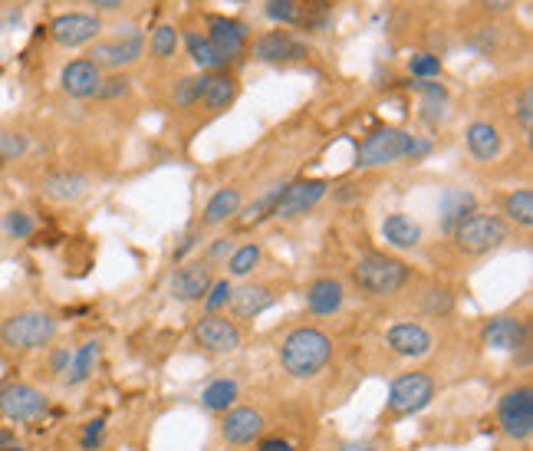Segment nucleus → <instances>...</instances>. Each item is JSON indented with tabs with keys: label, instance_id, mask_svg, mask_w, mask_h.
<instances>
[{
	"label": "nucleus",
	"instance_id": "dca6fc26",
	"mask_svg": "<svg viewBox=\"0 0 533 451\" xmlns=\"http://www.w3.org/2000/svg\"><path fill=\"white\" fill-rule=\"evenodd\" d=\"M385 343L395 356H405V359H422L432 353V333L425 330L422 323H395L389 333H385Z\"/></svg>",
	"mask_w": 533,
	"mask_h": 451
},
{
	"label": "nucleus",
	"instance_id": "c9c22d12",
	"mask_svg": "<svg viewBox=\"0 0 533 451\" xmlns=\"http://www.w3.org/2000/svg\"><path fill=\"white\" fill-rule=\"evenodd\" d=\"M408 73L418 76V80H438L441 76V60L435 53H415L408 60Z\"/></svg>",
	"mask_w": 533,
	"mask_h": 451
},
{
	"label": "nucleus",
	"instance_id": "f03ea898",
	"mask_svg": "<svg viewBox=\"0 0 533 451\" xmlns=\"http://www.w3.org/2000/svg\"><path fill=\"white\" fill-rule=\"evenodd\" d=\"M432 152V142L428 139H418V135H408L402 129H376L369 132L366 139L359 142L356 149V168H382V165H392L399 159H425V155Z\"/></svg>",
	"mask_w": 533,
	"mask_h": 451
},
{
	"label": "nucleus",
	"instance_id": "9b49d317",
	"mask_svg": "<svg viewBox=\"0 0 533 451\" xmlns=\"http://www.w3.org/2000/svg\"><path fill=\"white\" fill-rule=\"evenodd\" d=\"M195 343L208 353H237L241 349V330L221 313H208L195 323Z\"/></svg>",
	"mask_w": 533,
	"mask_h": 451
},
{
	"label": "nucleus",
	"instance_id": "8fccbe9b",
	"mask_svg": "<svg viewBox=\"0 0 533 451\" xmlns=\"http://www.w3.org/2000/svg\"><path fill=\"white\" fill-rule=\"evenodd\" d=\"M484 10H491V14H504V10H510L517 4V0H481Z\"/></svg>",
	"mask_w": 533,
	"mask_h": 451
},
{
	"label": "nucleus",
	"instance_id": "72a5a7b5",
	"mask_svg": "<svg viewBox=\"0 0 533 451\" xmlns=\"http://www.w3.org/2000/svg\"><path fill=\"white\" fill-rule=\"evenodd\" d=\"M264 14L274 20V24H300V20H303V4H300V0H267Z\"/></svg>",
	"mask_w": 533,
	"mask_h": 451
},
{
	"label": "nucleus",
	"instance_id": "c85d7f7f",
	"mask_svg": "<svg viewBox=\"0 0 533 451\" xmlns=\"http://www.w3.org/2000/svg\"><path fill=\"white\" fill-rule=\"evenodd\" d=\"M237 99V83H234V76L228 73H218V76H211L208 80V89H204V106H208L211 112H221V109H228L231 103Z\"/></svg>",
	"mask_w": 533,
	"mask_h": 451
},
{
	"label": "nucleus",
	"instance_id": "6e6552de",
	"mask_svg": "<svg viewBox=\"0 0 533 451\" xmlns=\"http://www.w3.org/2000/svg\"><path fill=\"white\" fill-rule=\"evenodd\" d=\"M47 412V396L30 382H7L0 389V415L7 422H37Z\"/></svg>",
	"mask_w": 533,
	"mask_h": 451
},
{
	"label": "nucleus",
	"instance_id": "f257e3e1",
	"mask_svg": "<svg viewBox=\"0 0 533 451\" xmlns=\"http://www.w3.org/2000/svg\"><path fill=\"white\" fill-rule=\"evenodd\" d=\"M333 359V340L316 326H297L280 346V366L293 379H313Z\"/></svg>",
	"mask_w": 533,
	"mask_h": 451
},
{
	"label": "nucleus",
	"instance_id": "58836bf2",
	"mask_svg": "<svg viewBox=\"0 0 533 451\" xmlns=\"http://www.w3.org/2000/svg\"><path fill=\"white\" fill-rule=\"evenodd\" d=\"M27 152V135L0 129V162H14Z\"/></svg>",
	"mask_w": 533,
	"mask_h": 451
},
{
	"label": "nucleus",
	"instance_id": "cd10ccee",
	"mask_svg": "<svg viewBox=\"0 0 533 451\" xmlns=\"http://www.w3.org/2000/svg\"><path fill=\"white\" fill-rule=\"evenodd\" d=\"M237 402V382L234 379H214L211 386H204L201 405L208 412H228Z\"/></svg>",
	"mask_w": 533,
	"mask_h": 451
},
{
	"label": "nucleus",
	"instance_id": "5701e85b",
	"mask_svg": "<svg viewBox=\"0 0 533 451\" xmlns=\"http://www.w3.org/2000/svg\"><path fill=\"white\" fill-rule=\"evenodd\" d=\"M382 238L385 244H392L395 251H412V247H418V241H422V224L412 221L402 211H395L382 221Z\"/></svg>",
	"mask_w": 533,
	"mask_h": 451
},
{
	"label": "nucleus",
	"instance_id": "412c9836",
	"mask_svg": "<svg viewBox=\"0 0 533 451\" xmlns=\"http://www.w3.org/2000/svg\"><path fill=\"white\" fill-rule=\"evenodd\" d=\"M464 142H468V152L478 162H494L504 149V135L494 122H471L468 132H464Z\"/></svg>",
	"mask_w": 533,
	"mask_h": 451
},
{
	"label": "nucleus",
	"instance_id": "0eeeda50",
	"mask_svg": "<svg viewBox=\"0 0 533 451\" xmlns=\"http://www.w3.org/2000/svg\"><path fill=\"white\" fill-rule=\"evenodd\" d=\"M497 425L514 442H527L533 435V389L517 386L501 396L497 402Z\"/></svg>",
	"mask_w": 533,
	"mask_h": 451
},
{
	"label": "nucleus",
	"instance_id": "603ef678",
	"mask_svg": "<svg viewBox=\"0 0 533 451\" xmlns=\"http://www.w3.org/2000/svg\"><path fill=\"white\" fill-rule=\"evenodd\" d=\"M339 451H379V448L372 445V442H346Z\"/></svg>",
	"mask_w": 533,
	"mask_h": 451
},
{
	"label": "nucleus",
	"instance_id": "6ab92c4d",
	"mask_svg": "<svg viewBox=\"0 0 533 451\" xmlns=\"http://www.w3.org/2000/svg\"><path fill=\"white\" fill-rule=\"evenodd\" d=\"M264 432V415L257 409H228L224 412V422H221V435L228 445H251L254 438H260Z\"/></svg>",
	"mask_w": 533,
	"mask_h": 451
},
{
	"label": "nucleus",
	"instance_id": "423d86ee",
	"mask_svg": "<svg viewBox=\"0 0 533 451\" xmlns=\"http://www.w3.org/2000/svg\"><path fill=\"white\" fill-rule=\"evenodd\" d=\"M432 399H435V379L425 376V372H405L389 389V415L405 419V415H415L425 405H432Z\"/></svg>",
	"mask_w": 533,
	"mask_h": 451
},
{
	"label": "nucleus",
	"instance_id": "de8ad7c7",
	"mask_svg": "<svg viewBox=\"0 0 533 451\" xmlns=\"http://www.w3.org/2000/svg\"><path fill=\"white\" fill-rule=\"evenodd\" d=\"M257 451H297V448H293V445L287 442V438H277V435H270V438H260Z\"/></svg>",
	"mask_w": 533,
	"mask_h": 451
},
{
	"label": "nucleus",
	"instance_id": "39448f33",
	"mask_svg": "<svg viewBox=\"0 0 533 451\" xmlns=\"http://www.w3.org/2000/svg\"><path fill=\"white\" fill-rule=\"evenodd\" d=\"M455 244L461 254L468 257H481V254H491L497 251L504 241H507V224L497 218V214H484V211H471L468 218H461V224L455 231Z\"/></svg>",
	"mask_w": 533,
	"mask_h": 451
},
{
	"label": "nucleus",
	"instance_id": "ea45409f",
	"mask_svg": "<svg viewBox=\"0 0 533 451\" xmlns=\"http://www.w3.org/2000/svg\"><path fill=\"white\" fill-rule=\"evenodd\" d=\"M4 231L10 234V238L24 241V238H30V234H33V218L27 211H10L4 218Z\"/></svg>",
	"mask_w": 533,
	"mask_h": 451
},
{
	"label": "nucleus",
	"instance_id": "a211bd4d",
	"mask_svg": "<svg viewBox=\"0 0 533 451\" xmlns=\"http://www.w3.org/2000/svg\"><path fill=\"white\" fill-rule=\"evenodd\" d=\"M60 86L70 99H93L102 86V70L89 60H73V63L63 66Z\"/></svg>",
	"mask_w": 533,
	"mask_h": 451
},
{
	"label": "nucleus",
	"instance_id": "393cba45",
	"mask_svg": "<svg viewBox=\"0 0 533 451\" xmlns=\"http://www.w3.org/2000/svg\"><path fill=\"white\" fill-rule=\"evenodd\" d=\"M234 214H241V191L237 188H221L214 191L211 201L204 205V214H201V228H218Z\"/></svg>",
	"mask_w": 533,
	"mask_h": 451
},
{
	"label": "nucleus",
	"instance_id": "7c9ffc66",
	"mask_svg": "<svg viewBox=\"0 0 533 451\" xmlns=\"http://www.w3.org/2000/svg\"><path fill=\"white\" fill-rule=\"evenodd\" d=\"M504 214L510 221H517L520 228H530L533 224V191L530 188H517L504 198Z\"/></svg>",
	"mask_w": 533,
	"mask_h": 451
},
{
	"label": "nucleus",
	"instance_id": "79ce46f5",
	"mask_svg": "<svg viewBox=\"0 0 533 451\" xmlns=\"http://www.w3.org/2000/svg\"><path fill=\"white\" fill-rule=\"evenodd\" d=\"M425 310L445 317V313L451 310V293L445 287H432V290H428V297H425Z\"/></svg>",
	"mask_w": 533,
	"mask_h": 451
},
{
	"label": "nucleus",
	"instance_id": "a19ab883",
	"mask_svg": "<svg viewBox=\"0 0 533 451\" xmlns=\"http://www.w3.org/2000/svg\"><path fill=\"white\" fill-rule=\"evenodd\" d=\"M514 119L520 122V129H524V135L533 132V89H530V86L517 96V103H514Z\"/></svg>",
	"mask_w": 533,
	"mask_h": 451
},
{
	"label": "nucleus",
	"instance_id": "bb28decb",
	"mask_svg": "<svg viewBox=\"0 0 533 451\" xmlns=\"http://www.w3.org/2000/svg\"><path fill=\"white\" fill-rule=\"evenodd\" d=\"M474 211V195L471 191H458V188H448L445 198H441V224H445V231L451 234L461 224V218H468V214Z\"/></svg>",
	"mask_w": 533,
	"mask_h": 451
},
{
	"label": "nucleus",
	"instance_id": "473e14b6",
	"mask_svg": "<svg viewBox=\"0 0 533 451\" xmlns=\"http://www.w3.org/2000/svg\"><path fill=\"white\" fill-rule=\"evenodd\" d=\"M257 264H260V247L257 244L234 247V254L228 257V274L231 277H247Z\"/></svg>",
	"mask_w": 533,
	"mask_h": 451
},
{
	"label": "nucleus",
	"instance_id": "4c0bfd02",
	"mask_svg": "<svg viewBox=\"0 0 533 451\" xmlns=\"http://www.w3.org/2000/svg\"><path fill=\"white\" fill-rule=\"evenodd\" d=\"M280 195H283V185H280V188H274V191H267L264 198H257L254 205L244 211V221L251 224V221H260V218H274V208H277Z\"/></svg>",
	"mask_w": 533,
	"mask_h": 451
},
{
	"label": "nucleus",
	"instance_id": "4468645a",
	"mask_svg": "<svg viewBox=\"0 0 533 451\" xmlns=\"http://www.w3.org/2000/svg\"><path fill=\"white\" fill-rule=\"evenodd\" d=\"M481 343L487 349H497V353H517V349H524L530 343V330L517 317H494L491 323H484Z\"/></svg>",
	"mask_w": 533,
	"mask_h": 451
},
{
	"label": "nucleus",
	"instance_id": "9d476101",
	"mask_svg": "<svg viewBox=\"0 0 533 451\" xmlns=\"http://www.w3.org/2000/svg\"><path fill=\"white\" fill-rule=\"evenodd\" d=\"M326 191H330V182H323V178H303V182L283 185V195L274 208V218L290 221V218H297V214H306L310 208L320 205Z\"/></svg>",
	"mask_w": 533,
	"mask_h": 451
},
{
	"label": "nucleus",
	"instance_id": "09e8293b",
	"mask_svg": "<svg viewBox=\"0 0 533 451\" xmlns=\"http://www.w3.org/2000/svg\"><path fill=\"white\" fill-rule=\"evenodd\" d=\"M70 359H73L70 349H56V353H53V372H66V369H70Z\"/></svg>",
	"mask_w": 533,
	"mask_h": 451
},
{
	"label": "nucleus",
	"instance_id": "20e7f679",
	"mask_svg": "<svg viewBox=\"0 0 533 451\" xmlns=\"http://www.w3.org/2000/svg\"><path fill=\"white\" fill-rule=\"evenodd\" d=\"M353 280L369 297H395L408 284V267L385 254H362L353 264Z\"/></svg>",
	"mask_w": 533,
	"mask_h": 451
},
{
	"label": "nucleus",
	"instance_id": "aec40b11",
	"mask_svg": "<svg viewBox=\"0 0 533 451\" xmlns=\"http://www.w3.org/2000/svg\"><path fill=\"white\" fill-rule=\"evenodd\" d=\"M343 303L346 290L336 277H316L306 290V307H310L313 317H333V313L343 310Z\"/></svg>",
	"mask_w": 533,
	"mask_h": 451
},
{
	"label": "nucleus",
	"instance_id": "4be33fe9",
	"mask_svg": "<svg viewBox=\"0 0 533 451\" xmlns=\"http://www.w3.org/2000/svg\"><path fill=\"white\" fill-rule=\"evenodd\" d=\"M277 303V293L264 287V284H251V287H241V290H234V297L228 307L234 310V317L237 320H254L260 317L264 310H270Z\"/></svg>",
	"mask_w": 533,
	"mask_h": 451
},
{
	"label": "nucleus",
	"instance_id": "b1692460",
	"mask_svg": "<svg viewBox=\"0 0 533 451\" xmlns=\"http://www.w3.org/2000/svg\"><path fill=\"white\" fill-rule=\"evenodd\" d=\"M89 191V178L79 172H53L47 182H43V195L50 201H60V205H70L79 201Z\"/></svg>",
	"mask_w": 533,
	"mask_h": 451
},
{
	"label": "nucleus",
	"instance_id": "6e6d98bb",
	"mask_svg": "<svg viewBox=\"0 0 533 451\" xmlns=\"http://www.w3.org/2000/svg\"><path fill=\"white\" fill-rule=\"evenodd\" d=\"M0 168H4V162H0Z\"/></svg>",
	"mask_w": 533,
	"mask_h": 451
},
{
	"label": "nucleus",
	"instance_id": "a18cd8bd",
	"mask_svg": "<svg viewBox=\"0 0 533 451\" xmlns=\"http://www.w3.org/2000/svg\"><path fill=\"white\" fill-rule=\"evenodd\" d=\"M201 241V224H191V228L185 231V238H181V244L175 247V261H185L188 251H195Z\"/></svg>",
	"mask_w": 533,
	"mask_h": 451
},
{
	"label": "nucleus",
	"instance_id": "7ed1b4c3",
	"mask_svg": "<svg viewBox=\"0 0 533 451\" xmlns=\"http://www.w3.org/2000/svg\"><path fill=\"white\" fill-rule=\"evenodd\" d=\"M56 336V320L47 310H20L0 323V343L10 353H33V349L50 346Z\"/></svg>",
	"mask_w": 533,
	"mask_h": 451
},
{
	"label": "nucleus",
	"instance_id": "a878e982",
	"mask_svg": "<svg viewBox=\"0 0 533 451\" xmlns=\"http://www.w3.org/2000/svg\"><path fill=\"white\" fill-rule=\"evenodd\" d=\"M99 356H102L99 340H89V343L79 346L73 353V359H70V369H66V382H70V386H83V382L96 372Z\"/></svg>",
	"mask_w": 533,
	"mask_h": 451
},
{
	"label": "nucleus",
	"instance_id": "c756f323",
	"mask_svg": "<svg viewBox=\"0 0 533 451\" xmlns=\"http://www.w3.org/2000/svg\"><path fill=\"white\" fill-rule=\"evenodd\" d=\"M185 47H188V56L195 60V66L201 73H211V70H221L224 60H221V53L211 47V40L208 37H201V33H188L185 37Z\"/></svg>",
	"mask_w": 533,
	"mask_h": 451
},
{
	"label": "nucleus",
	"instance_id": "f8f14e48",
	"mask_svg": "<svg viewBox=\"0 0 533 451\" xmlns=\"http://www.w3.org/2000/svg\"><path fill=\"white\" fill-rule=\"evenodd\" d=\"M214 284V267L208 261H188L172 274V297L181 303L204 300V293Z\"/></svg>",
	"mask_w": 533,
	"mask_h": 451
},
{
	"label": "nucleus",
	"instance_id": "37998d69",
	"mask_svg": "<svg viewBox=\"0 0 533 451\" xmlns=\"http://www.w3.org/2000/svg\"><path fill=\"white\" fill-rule=\"evenodd\" d=\"M129 93V80L126 76H109V80H102L99 86V99H119V96H126Z\"/></svg>",
	"mask_w": 533,
	"mask_h": 451
},
{
	"label": "nucleus",
	"instance_id": "5fc2aeb1",
	"mask_svg": "<svg viewBox=\"0 0 533 451\" xmlns=\"http://www.w3.org/2000/svg\"><path fill=\"white\" fill-rule=\"evenodd\" d=\"M0 451H27L24 445H7V448H0Z\"/></svg>",
	"mask_w": 533,
	"mask_h": 451
},
{
	"label": "nucleus",
	"instance_id": "49530a36",
	"mask_svg": "<svg viewBox=\"0 0 533 451\" xmlns=\"http://www.w3.org/2000/svg\"><path fill=\"white\" fill-rule=\"evenodd\" d=\"M234 254V241L231 238H218V244L208 251V264L211 261H224V257H231Z\"/></svg>",
	"mask_w": 533,
	"mask_h": 451
},
{
	"label": "nucleus",
	"instance_id": "3c124183",
	"mask_svg": "<svg viewBox=\"0 0 533 451\" xmlns=\"http://www.w3.org/2000/svg\"><path fill=\"white\" fill-rule=\"evenodd\" d=\"M89 4H93L96 10H102V14H109V10H119L126 0H89Z\"/></svg>",
	"mask_w": 533,
	"mask_h": 451
},
{
	"label": "nucleus",
	"instance_id": "ddd939ff",
	"mask_svg": "<svg viewBox=\"0 0 533 451\" xmlns=\"http://www.w3.org/2000/svg\"><path fill=\"white\" fill-rule=\"evenodd\" d=\"M102 30V20L96 14H60L50 24V37L60 43V47H83V43H93Z\"/></svg>",
	"mask_w": 533,
	"mask_h": 451
},
{
	"label": "nucleus",
	"instance_id": "864d4df0",
	"mask_svg": "<svg viewBox=\"0 0 533 451\" xmlns=\"http://www.w3.org/2000/svg\"><path fill=\"white\" fill-rule=\"evenodd\" d=\"M7 445H14V435H10V432H0V448H7Z\"/></svg>",
	"mask_w": 533,
	"mask_h": 451
},
{
	"label": "nucleus",
	"instance_id": "2eb2a0df",
	"mask_svg": "<svg viewBox=\"0 0 533 451\" xmlns=\"http://www.w3.org/2000/svg\"><path fill=\"white\" fill-rule=\"evenodd\" d=\"M208 40L211 47L221 53V60L228 63L234 56H241L247 47V27L241 20L234 17H221V14H211L208 17Z\"/></svg>",
	"mask_w": 533,
	"mask_h": 451
},
{
	"label": "nucleus",
	"instance_id": "1a4fd4ad",
	"mask_svg": "<svg viewBox=\"0 0 533 451\" xmlns=\"http://www.w3.org/2000/svg\"><path fill=\"white\" fill-rule=\"evenodd\" d=\"M142 53H145L142 33L135 27H126V33H119L116 40L93 43V50H89V63H96L99 70H122V66H132Z\"/></svg>",
	"mask_w": 533,
	"mask_h": 451
},
{
	"label": "nucleus",
	"instance_id": "f3484780",
	"mask_svg": "<svg viewBox=\"0 0 533 451\" xmlns=\"http://www.w3.org/2000/svg\"><path fill=\"white\" fill-rule=\"evenodd\" d=\"M254 53L260 63H293L306 56V43L287 30H270L254 43Z\"/></svg>",
	"mask_w": 533,
	"mask_h": 451
},
{
	"label": "nucleus",
	"instance_id": "e433bc0d",
	"mask_svg": "<svg viewBox=\"0 0 533 451\" xmlns=\"http://www.w3.org/2000/svg\"><path fill=\"white\" fill-rule=\"evenodd\" d=\"M231 297H234L231 280H214L211 290L204 293V310H208V313H221L231 303Z\"/></svg>",
	"mask_w": 533,
	"mask_h": 451
},
{
	"label": "nucleus",
	"instance_id": "2f4dec72",
	"mask_svg": "<svg viewBox=\"0 0 533 451\" xmlns=\"http://www.w3.org/2000/svg\"><path fill=\"white\" fill-rule=\"evenodd\" d=\"M208 80H211L208 73L185 76V80H181V83L175 86V93H172L175 106H178V109H188V106L201 103V99H204V89H208Z\"/></svg>",
	"mask_w": 533,
	"mask_h": 451
},
{
	"label": "nucleus",
	"instance_id": "f704fd0d",
	"mask_svg": "<svg viewBox=\"0 0 533 451\" xmlns=\"http://www.w3.org/2000/svg\"><path fill=\"white\" fill-rule=\"evenodd\" d=\"M178 50V30L172 24H162L152 33V53L158 60H168V56H175Z\"/></svg>",
	"mask_w": 533,
	"mask_h": 451
},
{
	"label": "nucleus",
	"instance_id": "c03bdc74",
	"mask_svg": "<svg viewBox=\"0 0 533 451\" xmlns=\"http://www.w3.org/2000/svg\"><path fill=\"white\" fill-rule=\"evenodd\" d=\"M102 432H106V422L102 419H93V422H86V432H83V451H96L102 445Z\"/></svg>",
	"mask_w": 533,
	"mask_h": 451
}]
</instances>
